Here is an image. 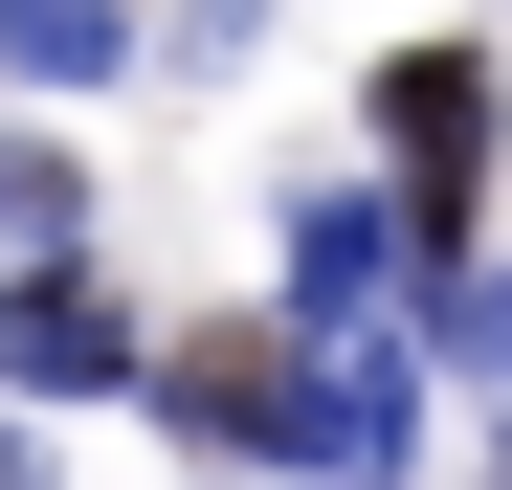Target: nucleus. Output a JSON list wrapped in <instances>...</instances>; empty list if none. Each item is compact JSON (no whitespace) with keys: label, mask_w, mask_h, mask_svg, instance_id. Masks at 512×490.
I'll use <instances>...</instances> for the list:
<instances>
[{"label":"nucleus","mask_w":512,"mask_h":490,"mask_svg":"<svg viewBox=\"0 0 512 490\" xmlns=\"http://www.w3.org/2000/svg\"><path fill=\"white\" fill-rule=\"evenodd\" d=\"M490 490H512V446H490Z\"/></svg>","instance_id":"1a4fd4ad"},{"label":"nucleus","mask_w":512,"mask_h":490,"mask_svg":"<svg viewBox=\"0 0 512 490\" xmlns=\"http://www.w3.org/2000/svg\"><path fill=\"white\" fill-rule=\"evenodd\" d=\"M0 67H23V90H112V67H134V0H0Z\"/></svg>","instance_id":"39448f33"},{"label":"nucleus","mask_w":512,"mask_h":490,"mask_svg":"<svg viewBox=\"0 0 512 490\" xmlns=\"http://www.w3.org/2000/svg\"><path fill=\"white\" fill-rule=\"evenodd\" d=\"M379 156H401L423 268H446V245H468V156H490V45H401L379 67Z\"/></svg>","instance_id":"f257e3e1"},{"label":"nucleus","mask_w":512,"mask_h":490,"mask_svg":"<svg viewBox=\"0 0 512 490\" xmlns=\"http://www.w3.org/2000/svg\"><path fill=\"white\" fill-rule=\"evenodd\" d=\"M156 401H179L201 446H268V424H290V379L245 357V335H179V357H156Z\"/></svg>","instance_id":"423d86ee"},{"label":"nucleus","mask_w":512,"mask_h":490,"mask_svg":"<svg viewBox=\"0 0 512 490\" xmlns=\"http://www.w3.org/2000/svg\"><path fill=\"white\" fill-rule=\"evenodd\" d=\"M67 223H90V156H45V134H0V245H23V268H45Z\"/></svg>","instance_id":"0eeeda50"},{"label":"nucleus","mask_w":512,"mask_h":490,"mask_svg":"<svg viewBox=\"0 0 512 490\" xmlns=\"http://www.w3.org/2000/svg\"><path fill=\"white\" fill-rule=\"evenodd\" d=\"M268 379H290V424H268L290 468H357V490L401 468V335H379V312H357V335H290Z\"/></svg>","instance_id":"f03ea898"},{"label":"nucleus","mask_w":512,"mask_h":490,"mask_svg":"<svg viewBox=\"0 0 512 490\" xmlns=\"http://www.w3.org/2000/svg\"><path fill=\"white\" fill-rule=\"evenodd\" d=\"M0 379H23V401H112V379H134V312H112V290L45 245V268L0 290Z\"/></svg>","instance_id":"7ed1b4c3"},{"label":"nucleus","mask_w":512,"mask_h":490,"mask_svg":"<svg viewBox=\"0 0 512 490\" xmlns=\"http://www.w3.org/2000/svg\"><path fill=\"white\" fill-rule=\"evenodd\" d=\"M468 357H512V268H490V290H468Z\"/></svg>","instance_id":"6e6552de"},{"label":"nucleus","mask_w":512,"mask_h":490,"mask_svg":"<svg viewBox=\"0 0 512 490\" xmlns=\"http://www.w3.org/2000/svg\"><path fill=\"white\" fill-rule=\"evenodd\" d=\"M379 312V201H290V335H357Z\"/></svg>","instance_id":"20e7f679"}]
</instances>
